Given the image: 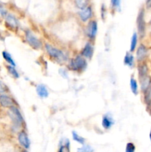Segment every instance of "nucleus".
Returning a JSON list of instances; mask_svg holds the SVG:
<instances>
[{"label":"nucleus","mask_w":151,"mask_h":152,"mask_svg":"<svg viewBox=\"0 0 151 152\" xmlns=\"http://www.w3.org/2000/svg\"><path fill=\"white\" fill-rule=\"evenodd\" d=\"M111 5L115 10H121V0H110Z\"/></svg>","instance_id":"cd10ccee"},{"label":"nucleus","mask_w":151,"mask_h":152,"mask_svg":"<svg viewBox=\"0 0 151 152\" xmlns=\"http://www.w3.org/2000/svg\"><path fill=\"white\" fill-rule=\"evenodd\" d=\"M8 116L13 125V129L16 131H21L23 129L25 126V119L22 112L18 108V106H13L8 108Z\"/></svg>","instance_id":"7ed1b4c3"},{"label":"nucleus","mask_w":151,"mask_h":152,"mask_svg":"<svg viewBox=\"0 0 151 152\" xmlns=\"http://www.w3.org/2000/svg\"><path fill=\"white\" fill-rule=\"evenodd\" d=\"M85 35L90 42L94 41L98 34V23L96 20H90L85 28Z\"/></svg>","instance_id":"423d86ee"},{"label":"nucleus","mask_w":151,"mask_h":152,"mask_svg":"<svg viewBox=\"0 0 151 152\" xmlns=\"http://www.w3.org/2000/svg\"><path fill=\"white\" fill-rule=\"evenodd\" d=\"M7 14V10L4 9V7H3L1 4H0V18H2V17L4 18Z\"/></svg>","instance_id":"7c9ffc66"},{"label":"nucleus","mask_w":151,"mask_h":152,"mask_svg":"<svg viewBox=\"0 0 151 152\" xmlns=\"http://www.w3.org/2000/svg\"><path fill=\"white\" fill-rule=\"evenodd\" d=\"M138 39H139V35H138L137 32H133L131 37V39H130V52H131V53H133L137 48Z\"/></svg>","instance_id":"6ab92c4d"},{"label":"nucleus","mask_w":151,"mask_h":152,"mask_svg":"<svg viewBox=\"0 0 151 152\" xmlns=\"http://www.w3.org/2000/svg\"><path fill=\"white\" fill-rule=\"evenodd\" d=\"M125 152H136V145L133 142H129L126 144Z\"/></svg>","instance_id":"bb28decb"},{"label":"nucleus","mask_w":151,"mask_h":152,"mask_svg":"<svg viewBox=\"0 0 151 152\" xmlns=\"http://www.w3.org/2000/svg\"><path fill=\"white\" fill-rule=\"evenodd\" d=\"M21 152H29V151H28V150H26V149H23V150H22V151H21Z\"/></svg>","instance_id":"f704fd0d"},{"label":"nucleus","mask_w":151,"mask_h":152,"mask_svg":"<svg viewBox=\"0 0 151 152\" xmlns=\"http://www.w3.org/2000/svg\"><path fill=\"white\" fill-rule=\"evenodd\" d=\"M59 74H60L61 77L64 79H68V69L65 68H60L59 71Z\"/></svg>","instance_id":"c756f323"},{"label":"nucleus","mask_w":151,"mask_h":152,"mask_svg":"<svg viewBox=\"0 0 151 152\" xmlns=\"http://www.w3.org/2000/svg\"><path fill=\"white\" fill-rule=\"evenodd\" d=\"M149 137H150V142H151V130H150V134H149Z\"/></svg>","instance_id":"72a5a7b5"},{"label":"nucleus","mask_w":151,"mask_h":152,"mask_svg":"<svg viewBox=\"0 0 151 152\" xmlns=\"http://www.w3.org/2000/svg\"><path fill=\"white\" fill-rule=\"evenodd\" d=\"M16 102L13 97L6 94H0V105L3 108H10L13 106H16ZM17 106V105H16Z\"/></svg>","instance_id":"9d476101"},{"label":"nucleus","mask_w":151,"mask_h":152,"mask_svg":"<svg viewBox=\"0 0 151 152\" xmlns=\"http://www.w3.org/2000/svg\"><path fill=\"white\" fill-rule=\"evenodd\" d=\"M136 59L139 63L144 62L148 56V49L146 45L141 44L136 50Z\"/></svg>","instance_id":"1a4fd4ad"},{"label":"nucleus","mask_w":151,"mask_h":152,"mask_svg":"<svg viewBox=\"0 0 151 152\" xmlns=\"http://www.w3.org/2000/svg\"><path fill=\"white\" fill-rule=\"evenodd\" d=\"M80 55L85 58L86 59H91L94 54V45H93L92 42H87L81 48L80 51Z\"/></svg>","instance_id":"6e6552de"},{"label":"nucleus","mask_w":151,"mask_h":152,"mask_svg":"<svg viewBox=\"0 0 151 152\" xmlns=\"http://www.w3.org/2000/svg\"><path fill=\"white\" fill-rule=\"evenodd\" d=\"M123 62H124V65L128 68H134L135 65H136V59H135V56H133V53L130 51L127 52L124 56Z\"/></svg>","instance_id":"dca6fc26"},{"label":"nucleus","mask_w":151,"mask_h":152,"mask_svg":"<svg viewBox=\"0 0 151 152\" xmlns=\"http://www.w3.org/2000/svg\"><path fill=\"white\" fill-rule=\"evenodd\" d=\"M79 19H81V22H87L90 21L93 16V10H92L91 7L87 6L85 8L80 10L78 13Z\"/></svg>","instance_id":"f8f14e48"},{"label":"nucleus","mask_w":151,"mask_h":152,"mask_svg":"<svg viewBox=\"0 0 151 152\" xmlns=\"http://www.w3.org/2000/svg\"><path fill=\"white\" fill-rule=\"evenodd\" d=\"M87 66H88V62L87 59L83 57L81 55L78 54L69 59L67 68L69 71L81 74L87 70Z\"/></svg>","instance_id":"f03ea898"},{"label":"nucleus","mask_w":151,"mask_h":152,"mask_svg":"<svg viewBox=\"0 0 151 152\" xmlns=\"http://www.w3.org/2000/svg\"><path fill=\"white\" fill-rule=\"evenodd\" d=\"M5 19V23L8 28H10L12 30H17L19 27V22L18 19L13 16V14L7 13L6 16L4 17Z\"/></svg>","instance_id":"ddd939ff"},{"label":"nucleus","mask_w":151,"mask_h":152,"mask_svg":"<svg viewBox=\"0 0 151 152\" xmlns=\"http://www.w3.org/2000/svg\"><path fill=\"white\" fill-rule=\"evenodd\" d=\"M115 124V120L110 113H106L102 116V126L105 130H110Z\"/></svg>","instance_id":"9b49d317"},{"label":"nucleus","mask_w":151,"mask_h":152,"mask_svg":"<svg viewBox=\"0 0 151 152\" xmlns=\"http://www.w3.org/2000/svg\"><path fill=\"white\" fill-rule=\"evenodd\" d=\"M130 91L134 95L139 94V85H138L137 80L133 77H131L130 79Z\"/></svg>","instance_id":"412c9836"},{"label":"nucleus","mask_w":151,"mask_h":152,"mask_svg":"<svg viewBox=\"0 0 151 152\" xmlns=\"http://www.w3.org/2000/svg\"><path fill=\"white\" fill-rule=\"evenodd\" d=\"M94 149L93 147L88 144H84V145H81L80 148H77L76 152H93Z\"/></svg>","instance_id":"393cba45"},{"label":"nucleus","mask_w":151,"mask_h":152,"mask_svg":"<svg viewBox=\"0 0 151 152\" xmlns=\"http://www.w3.org/2000/svg\"><path fill=\"white\" fill-rule=\"evenodd\" d=\"M44 48L49 57L57 63L63 65V64L68 63L70 59L68 53L64 51L63 50L59 49V48L55 47L47 42L44 45Z\"/></svg>","instance_id":"f257e3e1"},{"label":"nucleus","mask_w":151,"mask_h":152,"mask_svg":"<svg viewBox=\"0 0 151 152\" xmlns=\"http://www.w3.org/2000/svg\"><path fill=\"white\" fill-rule=\"evenodd\" d=\"M137 34L141 39H143L146 35V22L144 19V10L141 9L136 19Z\"/></svg>","instance_id":"39448f33"},{"label":"nucleus","mask_w":151,"mask_h":152,"mask_svg":"<svg viewBox=\"0 0 151 152\" xmlns=\"http://www.w3.org/2000/svg\"><path fill=\"white\" fill-rule=\"evenodd\" d=\"M143 100L146 105L151 103V86L144 93H143Z\"/></svg>","instance_id":"b1692460"},{"label":"nucleus","mask_w":151,"mask_h":152,"mask_svg":"<svg viewBox=\"0 0 151 152\" xmlns=\"http://www.w3.org/2000/svg\"><path fill=\"white\" fill-rule=\"evenodd\" d=\"M6 68H7V71H8L9 74H10L13 78L19 79V77H20V74H19V73L18 72V71L16 70V67H13V66H11V65H7Z\"/></svg>","instance_id":"5701e85b"},{"label":"nucleus","mask_w":151,"mask_h":152,"mask_svg":"<svg viewBox=\"0 0 151 152\" xmlns=\"http://www.w3.org/2000/svg\"><path fill=\"white\" fill-rule=\"evenodd\" d=\"M138 70V75H139V79L144 77L146 76L149 75V68L147 65L146 62H142L139 63L137 67Z\"/></svg>","instance_id":"a211bd4d"},{"label":"nucleus","mask_w":151,"mask_h":152,"mask_svg":"<svg viewBox=\"0 0 151 152\" xmlns=\"http://www.w3.org/2000/svg\"><path fill=\"white\" fill-rule=\"evenodd\" d=\"M139 83H140L141 91L142 93H144L148 88L151 86V77L150 75L146 76L144 77L139 79Z\"/></svg>","instance_id":"f3484780"},{"label":"nucleus","mask_w":151,"mask_h":152,"mask_svg":"<svg viewBox=\"0 0 151 152\" xmlns=\"http://www.w3.org/2000/svg\"><path fill=\"white\" fill-rule=\"evenodd\" d=\"M101 10H102V11H101V16H102V19L104 20L105 18V16H106V7H105V5H104V4H102Z\"/></svg>","instance_id":"2f4dec72"},{"label":"nucleus","mask_w":151,"mask_h":152,"mask_svg":"<svg viewBox=\"0 0 151 152\" xmlns=\"http://www.w3.org/2000/svg\"><path fill=\"white\" fill-rule=\"evenodd\" d=\"M76 4L80 10H82L87 7V0H76Z\"/></svg>","instance_id":"a878e982"},{"label":"nucleus","mask_w":151,"mask_h":152,"mask_svg":"<svg viewBox=\"0 0 151 152\" xmlns=\"http://www.w3.org/2000/svg\"><path fill=\"white\" fill-rule=\"evenodd\" d=\"M36 92L41 99H46L49 96V91L47 86L44 84H38L36 86Z\"/></svg>","instance_id":"2eb2a0df"},{"label":"nucleus","mask_w":151,"mask_h":152,"mask_svg":"<svg viewBox=\"0 0 151 152\" xmlns=\"http://www.w3.org/2000/svg\"><path fill=\"white\" fill-rule=\"evenodd\" d=\"M72 138L73 140V141L76 142L77 143L80 144V145H83L84 144H86V139L84 137H83L82 136L78 134L76 131H73L72 132Z\"/></svg>","instance_id":"4be33fe9"},{"label":"nucleus","mask_w":151,"mask_h":152,"mask_svg":"<svg viewBox=\"0 0 151 152\" xmlns=\"http://www.w3.org/2000/svg\"><path fill=\"white\" fill-rule=\"evenodd\" d=\"M146 5L147 7H151V0H147V1Z\"/></svg>","instance_id":"473e14b6"},{"label":"nucleus","mask_w":151,"mask_h":152,"mask_svg":"<svg viewBox=\"0 0 151 152\" xmlns=\"http://www.w3.org/2000/svg\"><path fill=\"white\" fill-rule=\"evenodd\" d=\"M17 140L19 145L23 148V149H29L30 147V140L28 137V132H26L25 129H22L18 132Z\"/></svg>","instance_id":"0eeeda50"},{"label":"nucleus","mask_w":151,"mask_h":152,"mask_svg":"<svg viewBox=\"0 0 151 152\" xmlns=\"http://www.w3.org/2000/svg\"><path fill=\"white\" fill-rule=\"evenodd\" d=\"M8 91H9L8 87L6 86L5 83H3V82L0 80V94H5L6 92H7Z\"/></svg>","instance_id":"c85d7f7f"},{"label":"nucleus","mask_w":151,"mask_h":152,"mask_svg":"<svg viewBox=\"0 0 151 152\" xmlns=\"http://www.w3.org/2000/svg\"><path fill=\"white\" fill-rule=\"evenodd\" d=\"M25 38L26 42L35 50H39L43 47V43L39 38L29 29L25 30Z\"/></svg>","instance_id":"20e7f679"},{"label":"nucleus","mask_w":151,"mask_h":152,"mask_svg":"<svg viewBox=\"0 0 151 152\" xmlns=\"http://www.w3.org/2000/svg\"><path fill=\"white\" fill-rule=\"evenodd\" d=\"M57 152H70V141L68 138L62 137L59 140Z\"/></svg>","instance_id":"4468645a"},{"label":"nucleus","mask_w":151,"mask_h":152,"mask_svg":"<svg viewBox=\"0 0 151 152\" xmlns=\"http://www.w3.org/2000/svg\"><path fill=\"white\" fill-rule=\"evenodd\" d=\"M1 54H2L3 59L6 61V62H7L9 65H11V66L13 67L16 66V62H15L13 58L12 57L11 54H10L8 51H7V50H3Z\"/></svg>","instance_id":"aec40b11"}]
</instances>
